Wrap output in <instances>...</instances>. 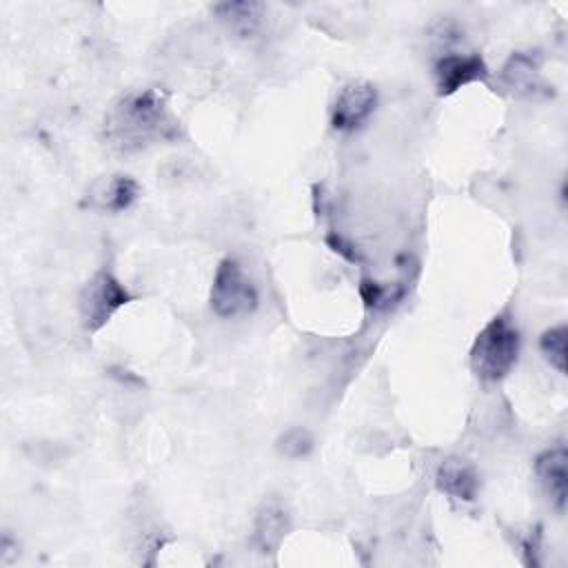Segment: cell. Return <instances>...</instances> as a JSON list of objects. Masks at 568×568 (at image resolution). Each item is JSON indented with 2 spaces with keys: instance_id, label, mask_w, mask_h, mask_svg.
I'll return each instance as SVG.
<instances>
[{
  "instance_id": "obj_6",
  "label": "cell",
  "mask_w": 568,
  "mask_h": 568,
  "mask_svg": "<svg viewBox=\"0 0 568 568\" xmlns=\"http://www.w3.org/2000/svg\"><path fill=\"white\" fill-rule=\"evenodd\" d=\"M435 87L439 95H453L470 82L488 78L486 62L477 53H444L433 67Z\"/></svg>"
},
{
  "instance_id": "obj_12",
  "label": "cell",
  "mask_w": 568,
  "mask_h": 568,
  "mask_svg": "<svg viewBox=\"0 0 568 568\" xmlns=\"http://www.w3.org/2000/svg\"><path fill=\"white\" fill-rule=\"evenodd\" d=\"M215 13L226 20L235 31L240 33H253L260 18H262V4L257 2H224L215 7Z\"/></svg>"
},
{
  "instance_id": "obj_13",
  "label": "cell",
  "mask_w": 568,
  "mask_h": 568,
  "mask_svg": "<svg viewBox=\"0 0 568 568\" xmlns=\"http://www.w3.org/2000/svg\"><path fill=\"white\" fill-rule=\"evenodd\" d=\"M566 337H568L566 324H557L544 331L539 339V348L544 357L552 368H557V373H566Z\"/></svg>"
},
{
  "instance_id": "obj_1",
  "label": "cell",
  "mask_w": 568,
  "mask_h": 568,
  "mask_svg": "<svg viewBox=\"0 0 568 568\" xmlns=\"http://www.w3.org/2000/svg\"><path fill=\"white\" fill-rule=\"evenodd\" d=\"M104 142L120 153H135L180 135V122L155 89L122 93L104 115Z\"/></svg>"
},
{
  "instance_id": "obj_8",
  "label": "cell",
  "mask_w": 568,
  "mask_h": 568,
  "mask_svg": "<svg viewBox=\"0 0 568 568\" xmlns=\"http://www.w3.org/2000/svg\"><path fill=\"white\" fill-rule=\"evenodd\" d=\"M291 526V515L284 501L277 497L266 499L253 519L251 541L260 552H275Z\"/></svg>"
},
{
  "instance_id": "obj_5",
  "label": "cell",
  "mask_w": 568,
  "mask_h": 568,
  "mask_svg": "<svg viewBox=\"0 0 568 568\" xmlns=\"http://www.w3.org/2000/svg\"><path fill=\"white\" fill-rule=\"evenodd\" d=\"M377 104V91L366 80L346 82L331 106V124L335 131H355L362 126Z\"/></svg>"
},
{
  "instance_id": "obj_11",
  "label": "cell",
  "mask_w": 568,
  "mask_h": 568,
  "mask_svg": "<svg viewBox=\"0 0 568 568\" xmlns=\"http://www.w3.org/2000/svg\"><path fill=\"white\" fill-rule=\"evenodd\" d=\"M435 484L453 499L473 501L479 490V475L470 462L462 457H446L437 468Z\"/></svg>"
},
{
  "instance_id": "obj_7",
  "label": "cell",
  "mask_w": 568,
  "mask_h": 568,
  "mask_svg": "<svg viewBox=\"0 0 568 568\" xmlns=\"http://www.w3.org/2000/svg\"><path fill=\"white\" fill-rule=\"evenodd\" d=\"M535 475L550 504L564 513L568 495V453L564 446H552L535 459Z\"/></svg>"
},
{
  "instance_id": "obj_10",
  "label": "cell",
  "mask_w": 568,
  "mask_h": 568,
  "mask_svg": "<svg viewBox=\"0 0 568 568\" xmlns=\"http://www.w3.org/2000/svg\"><path fill=\"white\" fill-rule=\"evenodd\" d=\"M501 82L515 95H524V98L548 95V84L539 73V62L530 53H515L501 69Z\"/></svg>"
},
{
  "instance_id": "obj_14",
  "label": "cell",
  "mask_w": 568,
  "mask_h": 568,
  "mask_svg": "<svg viewBox=\"0 0 568 568\" xmlns=\"http://www.w3.org/2000/svg\"><path fill=\"white\" fill-rule=\"evenodd\" d=\"M277 448L282 455L291 457V459H297V457H304L311 448H313V437L306 428H288L280 439H277Z\"/></svg>"
},
{
  "instance_id": "obj_4",
  "label": "cell",
  "mask_w": 568,
  "mask_h": 568,
  "mask_svg": "<svg viewBox=\"0 0 568 568\" xmlns=\"http://www.w3.org/2000/svg\"><path fill=\"white\" fill-rule=\"evenodd\" d=\"M129 302V288L111 271H98L87 280L78 297V311L84 331H100Z\"/></svg>"
},
{
  "instance_id": "obj_9",
  "label": "cell",
  "mask_w": 568,
  "mask_h": 568,
  "mask_svg": "<svg viewBox=\"0 0 568 568\" xmlns=\"http://www.w3.org/2000/svg\"><path fill=\"white\" fill-rule=\"evenodd\" d=\"M140 193V184L131 175H109L91 184L87 191V204L98 211L120 213L129 209Z\"/></svg>"
},
{
  "instance_id": "obj_3",
  "label": "cell",
  "mask_w": 568,
  "mask_h": 568,
  "mask_svg": "<svg viewBox=\"0 0 568 568\" xmlns=\"http://www.w3.org/2000/svg\"><path fill=\"white\" fill-rule=\"evenodd\" d=\"M211 311L217 317L248 315L257 306V288L235 257H224L213 275L209 293Z\"/></svg>"
},
{
  "instance_id": "obj_2",
  "label": "cell",
  "mask_w": 568,
  "mask_h": 568,
  "mask_svg": "<svg viewBox=\"0 0 568 568\" xmlns=\"http://www.w3.org/2000/svg\"><path fill=\"white\" fill-rule=\"evenodd\" d=\"M519 355V333L506 315L493 317L470 346V371L481 382H499L515 366Z\"/></svg>"
}]
</instances>
